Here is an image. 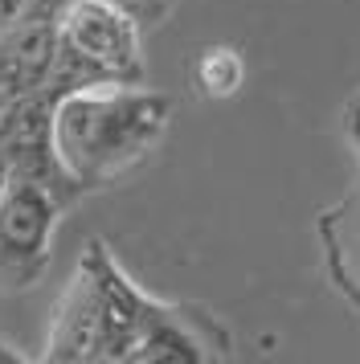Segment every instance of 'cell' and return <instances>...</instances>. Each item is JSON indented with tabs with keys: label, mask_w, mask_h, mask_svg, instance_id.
I'll return each instance as SVG.
<instances>
[{
	"label": "cell",
	"mask_w": 360,
	"mask_h": 364,
	"mask_svg": "<svg viewBox=\"0 0 360 364\" xmlns=\"http://www.w3.org/2000/svg\"><path fill=\"white\" fill-rule=\"evenodd\" d=\"M233 356V331L201 303L147 295L102 237L82 246L53 303L46 364H217Z\"/></svg>",
	"instance_id": "1"
},
{
	"label": "cell",
	"mask_w": 360,
	"mask_h": 364,
	"mask_svg": "<svg viewBox=\"0 0 360 364\" xmlns=\"http://www.w3.org/2000/svg\"><path fill=\"white\" fill-rule=\"evenodd\" d=\"M172 123V99L144 82H98L53 102V148L70 181L102 193L152 160Z\"/></svg>",
	"instance_id": "2"
},
{
	"label": "cell",
	"mask_w": 360,
	"mask_h": 364,
	"mask_svg": "<svg viewBox=\"0 0 360 364\" xmlns=\"http://www.w3.org/2000/svg\"><path fill=\"white\" fill-rule=\"evenodd\" d=\"M144 25L115 0H70L58 17V58L49 74L53 102L98 82H144Z\"/></svg>",
	"instance_id": "3"
},
{
	"label": "cell",
	"mask_w": 360,
	"mask_h": 364,
	"mask_svg": "<svg viewBox=\"0 0 360 364\" xmlns=\"http://www.w3.org/2000/svg\"><path fill=\"white\" fill-rule=\"evenodd\" d=\"M70 209L37 181H9L0 188V295L33 291L53 262V237Z\"/></svg>",
	"instance_id": "4"
},
{
	"label": "cell",
	"mask_w": 360,
	"mask_h": 364,
	"mask_svg": "<svg viewBox=\"0 0 360 364\" xmlns=\"http://www.w3.org/2000/svg\"><path fill=\"white\" fill-rule=\"evenodd\" d=\"M9 181H37L65 205L82 197L53 148V95H29L0 107V188Z\"/></svg>",
	"instance_id": "5"
},
{
	"label": "cell",
	"mask_w": 360,
	"mask_h": 364,
	"mask_svg": "<svg viewBox=\"0 0 360 364\" xmlns=\"http://www.w3.org/2000/svg\"><path fill=\"white\" fill-rule=\"evenodd\" d=\"M58 58V21H13L0 29V107L41 95Z\"/></svg>",
	"instance_id": "6"
},
{
	"label": "cell",
	"mask_w": 360,
	"mask_h": 364,
	"mask_svg": "<svg viewBox=\"0 0 360 364\" xmlns=\"http://www.w3.org/2000/svg\"><path fill=\"white\" fill-rule=\"evenodd\" d=\"M315 237L332 291L360 315V181L348 184L327 209H319Z\"/></svg>",
	"instance_id": "7"
},
{
	"label": "cell",
	"mask_w": 360,
	"mask_h": 364,
	"mask_svg": "<svg viewBox=\"0 0 360 364\" xmlns=\"http://www.w3.org/2000/svg\"><path fill=\"white\" fill-rule=\"evenodd\" d=\"M193 82L205 99H229L245 82V62L233 46H209L193 62Z\"/></svg>",
	"instance_id": "8"
},
{
	"label": "cell",
	"mask_w": 360,
	"mask_h": 364,
	"mask_svg": "<svg viewBox=\"0 0 360 364\" xmlns=\"http://www.w3.org/2000/svg\"><path fill=\"white\" fill-rule=\"evenodd\" d=\"M70 0H0V29L13 21H58Z\"/></svg>",
	"instance_id": "9"
},
{
	"label": "cell",
	"mask_w": 360,
	"mask_h": 364,
	"mask_svg": "<svg viewBox=\"0 0 360 364\" xmlns=\"http://www.w3.org/2000/svg\"><path fill=\"white\" fill-rule=\"evenodd\" d=\"M115 4H119V9H127L144 29H156V25L168 17V9H172V0H115Z\"/></svg>",
	"instance_id": "10"
},
{
	"label": "cell",
	"mask_w": 360,
	"mask_h": 364,
	"mask_svg": "<svg viewBox=\"0 0 360 364\" xmlns=\"http://www.w3.org/2000/svg\"><path fill=\"white\" fill-rule=\"evenodd\" d=\"M340 127H344V139H348V148H352V156H356V164H360V90H352L348 102H344Z\"/></svg>",
	"instance_id": "11"
},
{
	"label": "cell",
	"mask_w": 360,
	"mask_h": 364,
	"mask_svg": "<svg viewBox=\"0 0 360 364\" xmlns=\"http://www.w3.org/2000/svg\"><path fill=\"white\" fill-rule=\"evenodd\" d=\"M25 360H29L25 352H16L9 340H0V364H25Z\"/></svg>",
	"instance_id": "12"
}]
</instances>
